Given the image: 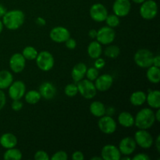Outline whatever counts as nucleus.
<instances>
[{
  "instance_id": "24",
  "label": "nucleus",
  "mask_w": 160,
  "mask_h": 160,
  "mask_svg": "<svg viewBox=\"0 0 160 160\" xmlns=\"http://www.w3.org/2000/svg\"><path fill=\"white\" fill-rule=\"evenodd\" d=\"M118 123L123 128H131L134 125V117L128 112H122L118 116Z\"/></svg>"
},
{
  "instance_id": "26",
  "label": "nucleus",
  "mask_w": 160,
  "mask_h": 160,
  "mask_svg": "<svg viewBox=\"0 0 160 160\" xmlns=\"http://www.w3.org/2000/svg\"><path fill=\"white\" fill-rule=\"evenodd\" d=\"M130 102L134 106H141L146 102V94L142 91H137L131 94Z\"/></svg>"
},
{
  "instance_id": "19",
  "label": "nucleus",
  "mask_w": 160,
  "mask_h": 160,
  "mask_svg": "<svg viewBox=\"0 0 160 160\" xmlns=\"http://www.w3.org/2000/svg\"><path fill=\"white\" fill-rule=\"evenodd\" d=\"M0 145L6 149L14 148L17 145V138L12 133H5L0 137Z\"/></svg>"
},
{
  "instance_id": "18",
  "label": "nucleus",
  "mask_w": 160,
  "mask_h": 160,
  "mask_svg": "<svg viewBox=\"0 0 160 160\" xmlns=\"http://www.w3.org/2000/svg\"><path fill=\"white\" fill-rule=\"evenodd\" d=\"M39 93L45 99H52L56 95V88L51 82H44L39 87Z\"/></svg>"
},
{
  "instance_id": "36",
  "label": "nucleus",
  "mask_w": 160,
  "mask_h": 160,
  "mask_svg": "<svg viewBox=\"0 0 160 160\" xmlns=\"http://www.w3.org/2000/svg\"><path fill=\"white\" fill-rule=\"evenodd\" d=\"M34 158L35 160H49L50 159L48 153L43 150H39V151L36 152Z\"/></svg>"
},
{
  "instance_id": "51",
  "label": "nucleus",
  "mask_w": 160,
  "mask_h": 160,
  "mask_svg": "<svg viewBox=\"0 0 160 160\" xmlns=\"http://www.w3.org/2000/svg\"><path fill=\"white\" fill-rule=\"evenodd\" d=\"M3 27H4V25H3L2 21V20H0V34H1L2 31V30H3Z\"/></svg>"
},
{
  "instance_id": "16",
  "label": "nucleus",
  "mask_w": 160,
  "mask_h": 160,
  "mask_svg": "<svg viewBox=\"0 0 160 160\" xmlns=\"http://www.w3.org/2000/svg\"><path fill=\"white\" fill-rule=\"evenodd\" d=\"M101 156L104 160H120L121 153L114 145H106L102 149Z\"/></svg>"
},
{
  "instance_id": "50",
  "label": "nucleus",
  "mask_w": 160,
  "mask_h": 160,
  "mask_svg": "<svg viewBox=\"0 0 160 160\" xmlns=\"http://www.w3.org/2000/svg\"><path fill=\"white\" fill-rule=\"evenodd\" d=\"M91 160H102V158L101 157H98V156H95V157H92L91 158Z\"/></svg>"
},
{
  "instance_id": "5",
  "label": "nucleus",
  "mask_w": 160,
  "mask_h": 160,
  "mask_svg": "<svg viewBox=\"0 0 160 160\" xmlns=\"http://www.w3.org/2000/svg\"><path fill=\"white\" fill-rule=\"evenodd\" d=\"M35 60L38 67L42 71H49L54 67V57L48 51L38 52Z\"/></svg>"
},
{
  "instance_id": "17",
  "label": "nucleus",
  "mask_w": 160,
  "mask_h": 160,
  "mask_svg": "<svg viewBox=\"0 0 160 160\" xmlns=\"http://www.w3.org/2000/svg\"><path fill=\"white\" fill-rule=\"evenodd\" d=\"M113 84V78L110 74H102L98 76L95 80V86L97 91L106 92L112 87Z\"/></svg>"
},
{
  "instance_id": "15",
  "label": "nucleus",
  "mask_w": 160,
  "mask_h": 160,
  "mask_svg": "<svg viewBox=\"0 0 160 160\" xmlns=\"http://www.w3.org/2000/svg\"><path fill=\"white\" fill-rule=\"evenodd\" d=\"M137 148V144L134 138L131 137H126L122 139L119 144V150L121 155L123 156H130L133 154Z\"/></svg>"
},
{
  "instance_id": "42",
  "label": "nucleus",
  "mask_w": 160,
  "mask_h": 160,
  "mask_svg": "<svg viewBox=\"0 0 160 160\" xmlns=\"http://www.w3.org/2000/svg\"><path fill=\"white\" fill-rule=\"evenodd\" d=\"M72 159L73 160H83L84 159V156L82 152L76 151L72 155Z\"/></svg>"
},
{
  "instance_id": "47",
  "label": "nucleus",
  "mask_w": 160,
  "mask_h": 160,
  "mask_svg": "<svg viewBox=\"0 0 160 160\" xmlns=\"http://www.w3.org/2000/svg\"><path fill=\"white\" fill-rule=\"evenodd\" d=\"M156 147L157 151L160 152V136L158 135L156 140Z\"/></svg>"
},
{
  "instance_id": "44",
  "label": "nucleus",
  "mask_w": 160,
  "mask_h": 160,
  "mask_svg": "<svg viewBox=\"0 0 160 160\" xmlns=\"http://www.w3.org/2000/svg\"><path fill=\"white\" fill-rule=\"evenodd\" d=\"M152 65L155 66V67H160V56L159 55H156V56H154L152 60Z\"/></svg>"
},
{
  "instance_id": "11",
  "label": "nucleus",
  "mask_w": 160,
  "mask_h": 160,
  "mask_svg": "<svg viewBox=\"0 0 160 160\" xmlns=\"http://www.w3.org/2000/svg\"><path fill=\"white\" fill-rule=\"evenodd\" d=\"M89 13L93 20L96 22H103L107 17L108 10L102 3H95L90 8Z\"/></svg>"
},
{
  "instance_id": "3",
  "label": "nucleus",
  "mask_w": 160,
  "mask_h": 160,
  "mask_svg": "<svg viewBox=\"0 0 160 160\" xmlns=\"http://www.w3.org/2000/svg\"><path fill=\"white\" fill-rule=\"evenodd\" d=\"M154 55L150 50L142 48L136 52L134 59L135 63L141 68H148L152 66V60Z\"/></svg>"
},
{
  "instance_id": "45",
  "label": "nucleus",
  "mask_w": 160,
  "mask_h": 160,
  "mask_svg": "<svg viewBox=\"0 0 160 160\" xmlns=\"http://www.w3.org/2000/svg\"><path fill=\"white\" fill-rule=\"evenodd\" d=\"M88 35L91 38H95L97 35V31L95 29H92L89 31Z\"/></svg>"
},
{
  "instance_id": "7",
  "label": "nucleus",
  "mask_w": 160,
  "mask_h": 160,
  "mask_svg": "<svg viewBox=\"0 0 160 160\" xmlns=\"http://www.w3.org/2000/svg\"><path fill=\"white\" fill-rule=\"evenodd\" d=\"M134 139L136 144L144 149L150 148L154 143L152 136L147 130L139 129L138 131H136Z\"/></svg>"
},
{
  "instance_id": "31",
  "label": "nucleus",
  "mask_w": 160,
  "mask_h": 160,
  "mask_svg": "<svg viewBox=\"0 0 160 160\" xmlns=\"http://www.w3.org/2000/svg\"><path fill=\"white\" fill-rule=\"evenodd\" d=\"M105 56L110 59H115L120 54V49L117 45H109L104 51Z\"/></svg>"
},
{
  "instance_id": "33",
  "label": "nucleus",
  "mask_w": 160,
  "mask_h": 160,
  "mask_svg": "<svg viewBox=\"0 0 160 160\" xmlns=\"http://www.w3.org/2000/svg\"><path fill=\"white\" fill-rule=\"evenodd\" d=\"M64 93L68 97H74L78 93V86L75 84H69L64 88Z\"/></svg>"
},
{
  "instance_id": "37",
  "label": "nucleus",
  "mask_w": 160,
  "mask_h": 160,
  "mask_svg": "<svg viewBox=\"0 0 160 160\" xmlns=\"http://www.w3.org/2000/svg\"><path fill=\"white\" fill-rule=\"evenodd\" d=\"M23 104L20 99L19 100H13L11 105V107H12V110L16 111V112H18V111L21 110V109L23 108Z\"/></svg>"
},
{
  "instance_id": "48",
  "label": "nucleus",
  "mask_w": 160,
  "mask_h": 160,
  "mask_svg": "<svg viewBox=\"0 0 160 160\" xmlns=\"http://www.w3.org/2000/svg\"><path fill=\"white\" fill-rule=\"evenodd\" d=\"M155 117H156V121L159 122L160 121V109L159 108L157 109V112L155 113Z\"/></svg>"
},
{
  "instance_id": "25",
  "label": "nucleus",
  "mask_w": 160,
  "mask_h": 160,
  "mask_svg": "<svg viewBox=\"0 0 160 160\" xmlns=\"http://www.w3.org/2000/svg\"><path fill=\"white\" fill-rule=\"evenodd\" d=\"M13 82V76L8 70L0 71V89H6Z\"/></svg>"
},
{
  "instance_id": "52",
  "label": "nucleus",
  "mask_w": 160,
  "mask_h": 160,
  "mask_svg": "<svg viewBox=\"0 0 160 160\" xmlns=\"http://www.w3.org/2000/svg\"><path fill=\"white\" fill-rule=\"evenodd\" d=\"M120 159H123V160H131V158L129 156H125V157H121Z\"/></svg>"
},
{
  "instance_id": "40",
  "label": "nucleus",
  "mask_w": 160,
  "mask_h": 160,
  "mask_svg": "<svg viewBox=\"0 0 160 160\" xmlns=\"http://www.w3.org/2000/svg\"><path fill=\"white\" fill-rule=\"evenodd\" d=\"M132 160H150L151 158L148 156L145 153H138L136 156H134V157L131 158Z\"/></svg>"
},
{
  "instance_id": "49",
  "label": "nucleus",
  "mask_w": 160,
  "mask_h": 160,
  "mask_svg": "<svg viewBox=\"0 0 160 160\" xmlns=\"http://www.w3.org/2000/svg\"><path fill=\"white\" fill-rule=\"evenodd\" d=\"M134 3H137V4H142L143 2H145V0H132Z\"/></svg>"
},
{
  "instance_id": "34",
  "label": "nucleus",
  "mask_w": 160,
  "mask_h": 160,
  "mask_svg": "<svg viewBox=\"0 0 160 160\" xmlns=\"http://www.w3.org/2000/svg\"><path fill=\"white\" fill-rule=\"evenodd\" d=\"M85 76L87 77V79L90 80V81H94L98 76V69L94 67H90V68L87 69L86 71Z\"/></svg>"
},
{
  "instance_id": "9",
  "label": "nucleus",
  "mask_w": 160,
  "mask_h": 160,
  "mask_svg": "<svg viewBox=\"0 0 160 160\" xmlns=\"http://www.w3.org/2000/svg\"><path fill=\"white\" fill-rule=\"evenodd\" d=\"M99 118L98 126L102 132L106 134H111L117 131V123L111 116L104 115Z\"/></svg>"
},
{
  "instance_id": "29",
  "label": "nucleus",
  "mask_w": 160,
  "mask_h": 160,
  "mask_svg": "<svg viewBox=\"0 0 160 160\" xmlns=\"http://www.w3.org/2000/svg\"><path fill=\"white\" fill-rule=\"evenodd\" d=\"M25 97V101L28 103V104L31 105H34L37 104L39 101L42 98L39 92H37L35 90H31L29 92H28L27 93H25L24 95Z\"/></svg>"
},
{
  "instance_id": "1",
  "label": "nucleus",
  "mask_w": 160,
  "mask_h": 160,
  "mask_svg": "<svg viewBox=\"0 0 160 160\" xmlns=\"http://www.w3.org/2000/svg\"><path fill=\"white\" fill-rule=\"evenodd\" d=\"M2 23L4 27L11 31L19 29L24 23L25 15L20 9H12L6 11L2 17Z\"/></svg>"
},
{
  "instance_id": "38",
  "label": "nucleus",
  "mask_w": 160,
  "mask_h": 160,
  "mask_svg": "<svg viewBox=\"0 0 160 160\" xmlns=\"http://www.w3.org/2000/svg\"><path fill=\"white\" fill-rule=\"evenodd\" d=\"M65 44H66V46H67V48H69V49H70V50L74 49V48L77 47L76 40L73 38H71L70 37L69 38L67 41H66Z\"/></svg>"
},
{
  "instance_id": "23",
  "label": "nucleus",
  "mask_w": 160,
  "mask_h": 160,
  "mask_svg": "<svg viewBox=\"0 0 160 160\" xmlns=\"http://www.w3.org/2000/svg\"><path fill=\"white\" fill-rule=\"evenodd\" d=\"M90 112L95 117H101L106 115V108L102 102L95 101L92 102L89 107Z\"/></svg>"
},
{
  "instance_id": "39",
  "label": "nucleus",
  "mask_w": 160,
  "mask_h": 160,
  "mask_svg": "<svg viewBox=\"0 0 160 160\" xmlns=\"http://www.w3.org/2000/svg\"><path fill=\"white\" fill-rule=\"evenodd\" d=\"M105 65H106V62H105L104 59L100 57L95 59V62H94V66H95V68L98 69V70H100V69L103 68L105 67Z\"/></svg>"
},
{
  "instance_id": "12",
  "label": "nucleus",
  "mask_w": 160,
  "mask_h": 160,
  "mask_svg": "<svg viewBox=\"0 0 160 160\" xmlns=\"http://www.w3.org/2000/svg\"><path fill=\"white\" fill-rule=\"evenodd\" d=\"M9 95L12 100L21 99L26 93V86L21 81L12 82L9 88Z\"/></svg>"
},
{
  "instance_id": "28",
  "label": "nucleus",
  "mask_w": 160,
  "mask_h": 160,
  "mask_svg": "<svg viewBox=\"0 0 160 160\" xmlns=\"http://www.w3.org/2000/svg\"><path fill=\"white\" fill-rule=\"evenodd\" d=\"M3 158L6 160H20L22 159V152L15 147L8 148L5 152Z\"/></svg>"
},
{
  "instance_id": "8",
  "label": "nucleus",
  "mask_w": 160,
  "mask_h": 160,
  "mask_svg": "<svg viewBox=\"0 0 160 160\" xmlns=\"http://www.w3.org/2000/svg\"><path fill=\"white\" fill-rule=\"evenodd\" d=\"M95 38L97 42H99L101 45H110L116 38V31L110 27H102L98 31H97V35Z\"/></svg>"
},
{
  "instance_id": "20",
  "label": "nucleus",
  "mask_w": 160,
  "mask_h": 160,
  "mask_svg": "<svg viewBox=\"0 0 160 160\" xmlns=\"http://www.w3.org/2000/svg\"><path fill=\"white\" fill-rule=\"evenodd\" d=\"M87 69V66L84 62H79L73 67L71 72V76L74 82L78 83V81L84 79Z\"/></svg>"
},
{
  "instance_id": "46",
  "label": "nucleus",
  "mask_w": 160,
  "mask_h": 160,
  "mask_svg": "<svg viewBox=\"0 0 160 160\" xmlns=\"http://www.w3.org/2000/svg\"><path fill=\"white\" fill-rule=\"evenodd\" d=\"M6 12V7H5L3 5H2L1 3H0V18H1V17H2Z\"/></svg>"
},
{
  "instance_id": "22",
  "label": "nucleus",
  "mask_w": 160,
  "mask_h": 160,
  "mask_svg": "<svg viewBox=\"0 0 160 160\" xmlns=\"http://www.w3.org/2000/svg\"><path fill=\"white\" fill-rule=\"evenodd\" d=\"M102 53V45L97 41H93L88 46V54L92 59H97L100 57Z\"/></svg>"
},
{
  "instance_id": "10",
  "label": "nucleus",
  "mask_w": 160,
  "mask_h": 160,
  "mask_svg": "<svg viewBox=\"0 0 160 160\" xmlns=\"http://www.w3.org/2000/svg\"><path fill=\"white\" fill-rule=\"evenodd\" d=\"M49 37L56 43H63L70 37V33L67 28L64 27H55L51 30Z\"/></svg>"
},
{
  "instance_id": "41",
  "label": "nucleus",
  "mask_w": 160,
  "mask_h": 160,
  "mask_svg": "<svg viewBox=\"0 0 160 160\" xmlns=\"http://www.w3.org/2000/svg\"><path fill=\"white\" fill-rule=\"evenodd\" d=\"M6 102V95H5L4 92H2V89H0V111L4 108Z\"/></svg>"
},
{
  "instance_id": "2",
  "label": "nucleus",
  "mask_w": 160,
  "mask_h": 160,
  "mask_svg": "<svg viewBox=\"0 0 160 160\" xmlns=\"http://www.w3.org/2000/svg\"><path fill=\"white\" fill-rule=\"evenodd\" d=\"M156 122L155 112L149 108H144L139 111L134 118V125L138 129L148 130L154 125Z\"/></svg>"
},
{
  "instance_id": "35",
  "label": "nucleus",
  "mask_w": 160,
  "mask_h": 160,
  "mask_svg": "<svg viewBox=\"0 0 160 160\" xmlns=\"http://www.w3.org/2000/svg\"><path fill=\"white\" fill-rule=\"evenodd\" d=\"M68 159V155L64 151H58L52 155L50 159L51 160H67Z\"/></svg>"
},
{
  "instance_id": "14",
  "label": "nucleus",
  "mask_w": 160,
  "mask_h": 160,
  "mask_svg": "<svg viewBox=\"0 0 160 160\" xmlns=\"http://www.w3.org/2000/svg\"><path fill=\"white\" fill-rule=\"evenodd\" d=\"M26 66V59L22 53H14L9 59V67L13 73H21Z\"/></svg>"
},
{
  "instance_id": "32",
  "label": "nucleus",
  "mask_w": 160,
  "mask_h": 160,
  "mask_svg": "<svg viewBox=\"0 0 160 160\" xmlns=\"http://www.w3.org/2000/svg\"><path fill=\"white\" fill-rule=\"evenodd\" d=\"M105 21L106 22V24L108 27H110V28H114L116 27L119 26L120 24V17H117L115 14H110L109 15L108 14L107 17L106 18Z\"/></svg>"
},
{
  "instance_id": "30",
  "label": "nucleus",
  "mask_w": 160,
  "mask_h": 160,
  "mask_svg": "<svg viewBox=\"0 0 160 160\" xmlns=\"http://www.w3.org/2000/svg\"><path fill=\"white\" fill-rule=\"evenodd\" d=\"M38 54V52L35 49V48H34L33 46L25 47L22 52V55L26 60H34L36 59Z\"/></svg>"
},
{
  "instance_id": "13",
  "label": "nucleus",
  "mask_w": 160,
  "mask_h": 160,
  "mask_svg": "<svg viewBox=\"0 0 160 160\" xmlns=\"http://www.w3.org/2000/svg\"><path fill=\"white\" fill-rule=\"evenodd\" d=\"M131 9L130 0H115L112 5V10L119 17H124L129 14Z\"/></svg>"
},
{
  "instance_id": "4",
  "label": "nucleus",
  "mask_w": 160,
  "mask_h": 160,
  "mask_svg": "<svg viewBox=\"0 0 160 160\" xmlns=\"http://www.w3.org/2000/svg\"><path fill=\"white\" fill-rule=\"evenodd\" d=\"M78 92L86 99H92L95 98L97 94V89L95 84L88 79H82L78 81Z\"/></svg>"
},
{
  "instance_id": "43",
  "label": "nucleus",
  "mask_w": 160,
  "mask_h": 160,
  "mask_svg": "<svg viewBox=\"0 0 160 160\" xmlns=\"http://www.w3.org/2000/svg\"><path fill=\"white\" fill-rule=\"evenodd\" d=\"M35 22L38 26H41V27H43L46 24V20H45L43 17H37L35 20Z\"/></svg>"
},
{
  "instance_id": "6",
  "label": "nucleus",
  "mask_w": 160,
  "mask_h": 160,
  "mask_svg": "<svg viewBox=\"0 0 160 160\" xmlns=\"http://www.w3.org/2000/svg\"><path fill=\"white\" fill-rule=\"evenodd\" d=\"M139 12L145 20H152L158 13L157 3L154 0H145L142 3Z\"/></svg>"
},
{
  "instance_id": "27",
  "label": "nucleus",
  "mask_w": 160,
  "mask_h": 160,
  "mask_svg": "<svg viewBox=\"0 0 160 160\" xmlns=\"http://www.w3.org/2000/svg\"><path fill=\"white\" fill-rule=\"evenodd\" d=\"M147 70L146 77L148 81L152 84H158L160 81V69L159 67L151 66Z\"/></svg>"
},
{
  "instance_id": "21",
  "label": "nucleus",
  "mask_w": 160,
  "mask_h": 160,
  "mask_svg": "<svg viewBox=\"0 0 160 160\" xmlns=\"http://www.w3.org/2000/svg\"><path fill=\"white\" fill-rule=\"evenodd\" d=\"M146 102L150 107L153 109L160 108V92L159 90L149 91L146 95Z\"/></svg>"
}]
</instances>
